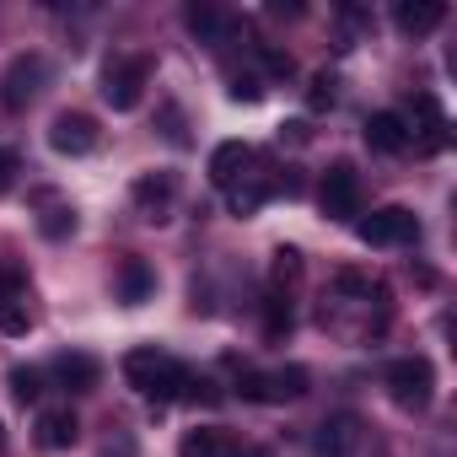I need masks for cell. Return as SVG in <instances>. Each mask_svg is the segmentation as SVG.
Segmentation results:
<instances>
[{"label": "cell", "mask_w": 457, "mask_h": 457, "mask_svg": "<svg viewBox=\"0 0 457 457\" xmlns=\"http://www.w3.org/2000/svg\"><path fill=\"white\" fill-rule=\"evenodd\" d=\"M183 28L199 38V44H220L226 33H232V22H226V12H215V6H204V0H194V6L183 12Z\"/></svg>", "instance_id": "obj_18"}, {"label": "cell", "mask_w": 457, "mask_h": 457, "mask_svg": "<svg viewBox=\"0 0 457 457\" xmlns=\"http://www.w3.org/2000/svg\"><path fill=\"white\" fill-rule=\"evenodd\" d=\"M44 76H49V65H44V54H17L12 60V71H6V108L17 113V108H28L38 92H44Z\"/></svg>", "instance_id": "obj_11"}, {"label": "cell", "mask_w": 457, "mask_h": 457, "mask_svg": "<svg viewBox=\"0 0 457 457\" xmlns=\"http://www.w3.org/2000/svg\"><path fill=\"white\" fill-rule=\"evenodd\" d=\"M33 328V307H28V296H0V334H28Z\"/></svg>", "instance_id": "obj_21"}, {"label": "cell", "mask_w": 457, "mask_h": 457, "mask_svg": "<svg viewBox=\"0 0 457 457\" xmlns=\"http://www.w3.org/2000/svg\"><path fill=\"white\" fill-rule=\"evenodd\" d=\"M226 81H232V87H226V92H232V103H259L264 97V76L259 71H232V76H226Z\"/></svg>", "instance_id": "obj_27"}, {"label": "cell", "mask_w": 457, "mask_h": 457, "mask_svg": "<svg viewBox=\"0 0 457 457\" xmlns=\"http://www.w3.org/2000/svg\"><path fill=\"white\" fill-rule=\"evenodd\" d=\"M393 22H398L409 38H425V33H436V28L446 22V6H441V0H403V6L393 12Z\"/></svg>", "instance_id": "obj_16"}, {"label": "cell", "mask_w": 457, "mask_h": 457, "mask_svg": "<svg viewBox=\"0 0 457 457\" xmlns=\"http://www.w3.org/2000/svg\"><path fill=\"white\" fill-rule=\"evenodd\" d=\"M12 172H17V151H0V194L12 188Z\"/></svg>", "instance_id": "obj_31"}, {"label": "cell", "mask_w": 457, "mask_h": 457, "mask_svg": "<svg viewBox=\"0 0 457 457\" xmlns=\"http://www.w3.org/2000/svg\"><path fill=\"white\" fill-rule=\"evenodd\" d=\"M355 232L366 248H409V243H420V215L409 204H387V210H371L366 220H355Z\"/></svg>", "instance_id": "obj_4"}, {"label": "cell", "mask_w": 457, "mask_h": 457, "mask_svg": "<svg viewBox=\"0 0 457 457\" xmlns=\"http://www.w3.org/2000/svg\"><path fill=\"white\" fill-rule=\"evenodd\" d=\"M264 334H270V339L291 334V296H286V291H270V296H264Z\"/></svg>", "instance_id": "obj_24"}, {"label": "cell", "mask_w": 457, "mask_h": 457, "mask_svg": "<svg viewBox=\"0 0 457 457\" xmlns=\"http://www.w3.org/2000/svg\"><path fill=\"white\" fill-rule=\"evenodd\" d=\"M253 60H259V76L264 81H286L291 76V54L275 49V44H253Z\"/></svg>", "instance_id": "obj_25"}, {"label": "cell", "mask_w": 457, "mask_h": 457, "mask_svg": "<svg viewBox=\"0 0 457 457\" xmlns=\"http://www.w3.org/2000/svg\"><path fill=\"white\" fill-rule=\"evenodd\" d=\"M280 140H296V145H302V140H307V124H302V119H291V124H280Z\"/></svg>", "instance_id": "obj_33"}, {"label": "cell", "mask_w": 457, "mask_h": 457, "mask_svg": "<svg viewBox=\"0 0 457 457\" xmlns=\"http://www.w3.org/2000/svg\"><path fill=\"white\" fill-rule=\"evenodd\" d=\"M318 210L328 220H355L361 215V172L350 162H334L318 183Z\"/></svg>", "instance_id": "obj_5"}, {"label": "cell", "mask_w": 457, "mask_h": 457, "mask_svg": "<svg viewBox=\"0 0 457 457\" xmlns=\"http://www.w3.org/2000/svg\"><path fill=\"white\" fill-rule=\"evenodd\" d=\"M361 135H366V145H371L377 156H398V151H409V129H403V113H393V108L371 113Z\"/></svg>", "instance_id": "obj_14"}, {"label": "cell", "mask_w": 457, "mask_h": 457, "mask_svg": "<svg viewBox=\"0 0 457 457\" xmlns=\"http://www.w3.org/2000/svg\"><path fill=\"white\" fill-rule=\"evenodd\" d=\"M334 103H339V76H334V71H318V76L307 81V108H312V113H328Z\"/></svg>", "instance_id": "obj_23"}, {"label": "cell", "mask_w": 457, "mask_h": 457, "mask_svg": "<svg viewBox=\"0 0 457 457\" xmlns=\"http://www.w3.org/2000/svg\"><path fill=\"white\" fill-rule=\"evenodd\" d=\"M97 377H103V366H97V355H87V350H65V355L54 361V382L71 387V393H92Z\"/></svg>", "instance_id": "obj_15"}, {"label": "cell", "mask_w": 457, "mask_h": 457, "mask_svg": "<svg viewBox=\"0 0 457 457\" xmlns=\"http://www.w3.org/2000/svg\"><path fill=\"white\" fill-rule=\"evenodd\" d=\"M361 446H366V425L355 414H328L318 425V441H312L318 457H361Z\"/></svg>", "instance_id": "obj_10"}, {"label": "cell", "mask_w": 457, "mask_h": 457, "mask_svg": "<svg viewBox=\"0 0 457 457\" xmlns=\"http://www.w3.org/2000/svg\"><path fill=\"white\" fill-rule=\"evenodd\" d=\"M129 199H135V210H140V220H167L172 215V199H178V172H140L135 178V188H129Z\"/></svg>", "instance_id": "obj_9"}, {"label": "cell", "mask_w": 457, "mask_h": 457, "mask_svg": "<svg viewBox=\"0 0 457 457\" xmlns=\"http://www.w3.org/2000/svg\"><path fill=\"white\" fill-rule=\"evenodd\" d=\"M0 441H6V430H0Z\"/></svg>", "instance_id": "obj_35"}, {"label": "cell", "mask_w": 457, "mask_h": 457, "mask_svg": "<svg viewBox=\"0 0 457 457\" xmlns=\"http://www.w3.org/2000/svg\"><path fill=\"white\" fill-rule=\"evenodd\" d=\"M124 382H129L140 398H151V403H172V398H183V387H188V366L172 361V355L156 350V345H135V350L124 355Z\"/></svg>", "instance_id": "obj_1"}, {"label": "cell", "mask_w": 457, "mask_h": 457, "mask_svg": "<svg viewBox=\"0 0 457 457\" xmlns=\"http://www.w3.org/2000/svg\"><path fill=\"white\" fill-rule=\"evenodd\" d=\"M38 232H44L49 243L71 237V232H76V204H49V210L38 215Z\"/></svg>", "instance_id": "obj_22"}, {"label": "cell", "mask_w": 457, "mask_h": 457, "mask_svg": "<svg viewBox=\"0 0 457 457\" xmlns=\"http://www.w3.org/2000/svg\"><path fill=\"white\" fill-rule=\"evenodd\" d=\"M0 296H28V275H22L17 264L0 270Z\"/></svg>", "instance_id": "obj_30"}, {"label": "cell", "mask_w": 457, "mask_h": 457, "mask_svg": "<svg viewBox=\"0 0 457 457\" xmlns=\"http://www.w3.org/2000/svg\"><path fill=\"white\" fill-rule=\"evenodd\" d=\"M76 436H81V420L71 409H44L38 414V446L44 452H65V446H76Z\"/></svg>", "instance_id": "obj_17"}, {"label": "cell", "mask_w": 457, "mask_h": 457, "mask_svg": "<svg viewBox=\"0 0 457 457\" xmlns=\"http://www.w3.org/2000/svg\"><path fill=\"white\" fill-rule=\"evenodd\" d=\"M248 167H253V145H243V140H220L210 151V183L215 188H237L248 178Z\"/></svg>", "instance_id": "obj_12"}, {"label": "cell", "mask_w": 457, "mask_h": 457, "mask_svg": "<svg viewBox=\"0 0 457 457\" xmlns=\"http://www.w3.org/2000/svg\"><path fill=\"white\" fill-rule=\"evenodd\" d=\"M275 194V183H270V172H248L237 188H226V204H232V215H253L264 199Z\"/></svg>", "instance_id": "obj_19"}, {"label": "cell", "mask_w": 457, "mask_h": 457, "mask_svg": "<svg viewBox=\"0 0 457 457\" xmlns=\"http://www.w3.org/2000/svg\"><path fill=\"white\" fill-rule=\"evenodd\" d=\"M226 452H232V436L215 430V425L183 430V441H178V457H226Z\"/></svg>", "instance_id": "obj_20"}, {"label": "cell", "mask_w": 457, "mask_h": 457, "mask_svg": "<svg viewBox=\"0 0 457 457\" xmlns=\"http://www.w3.org/2000/svg\"><path fill=\"white\" fill-rule=\"evenodd\" d=\"M145 81H151V60L145 54H113L103 65V103L119 108V113H129V108H140Z\"/></svg>", "instance_id": "obj_2"}, {"label": "cell", "mask_w": 457, "mask_h": 457, "mask_svg": "<svg viewBox=\"0 0 457 457\" xmlns=\"http://www.w3.org/2000/svg\"><path fill=\"white\" fill-rule=\"evenodd\" d=\"M237 393H243V398H253V403H291V398H302V393H307V366H280V371H243Z\"/></svg>", "instance_id": "obj_6"}, {"label": "cell", "mask_w": 457, "mask_h": 457, "mask_svg": "<svg viewBox=\"0 0 457 457\" xmlns=\"http://www.w3.org/2000/svg\"><path fill=\"white\" fill-rule=\"evenodd\" d=\"M403 129H409V140H414L425 156H436V151L446 145V113H441V103H436L430 92H414V97H409Z\"/></svg>", "instance_id": "obj_7"}, {"label": "cell", "mask_w": 457, "mask_h": 457, "mask_svg": "<svg viewBox=\"0 0 457 457\" xmlns=\"http://www.w3.org/2000/svg\"><path fill=\"white\" fill-rule=\"evenodd\" d=\"M6 382H12V398L17 403H38L44 398V371H33V366H17Z\"/></svg>", "instance_id": "obj_26"}, {"label": "cell", "mask_w": 457, "mask_h": 457, "mask_svg": "<svg viewBox=\"0 0 457 457\" xmlns=\"http://www.w3.org/2000/svg\"><path fill=\"white\" fill-rule=\"evenodd\" d=\"M162 135H167L172 145H188V129H183V113H178L172 103H162Z\"/></svg>", "instance_id": "obj_29"}, {"label": "cell", "mask_w": 457, "mask_h": 457, "mask_svg": "<svg viewBox=\"0 0 457 457\" xmlns=\"http://www.w3.org/2000/svg\"><path fill=\"white\" fill-rule=\"evenodd\" d=\"M296 275H302V253H296V248H275V264H270V280H275V291H286Z\"/></svg>", "instance_id": "obj_28"}, {"label": "cell", "mask_w": 457, "mask_h": 457, "mask_svg": "<svg viewBox=\"0 0 457 457\" xmlns=\"http://www.w3.org/2000/svg\"><path fill=\"white\" fill-rule=\"evenodd\" d=\"M382 382H387V398H393L398 409H409V414H420V409L436 398V366H430L425 355H403V361H393Z\"/></svg>", "instance_id": "obj_3"}, {"label": "cell", "mask_w": 457, "mask_h": 457, "mask_svg": "<svg viewBox=\"0 0 457 457\" xmlns=\"http://www.w3.org/2000/svg\"><path fill=\"white\" fill-rule=\"evenodd\" d=\"M113 286H119V302H124V307H145V302L156 296V270H151L145 259L124 253V259H119V275H113Z\"/></svg>", "instance_id": "obj_13"}, {"label": "cell", "mask_w": 457, "mask_h": 457, "mask_svg": "<svg viewBox=\"0 0 457 457\" xmlns=\"http://www.w3.org/2000/svg\"><path fill=\"white\" fill-rule=\"evenodd\" d=\"M226 457H270V452H264V446H237V441H232V452H226Z\"/></svg>", "instance_id": "obj_34"}, {"label": "cell", "mask_w": 457, "mask_h": 457, "mask_svg": "<svg viewBox=\"0 0 457 457\" xmlns=\"http://www.w3.org/2000/svg\"><path fill=\"white\" fill-rule=\"evenodd\" d=\"M97 140H103V129L92 113H54V124H49V145L60 156H92Z\"/></svg>", "instance_id": "obj_8"}, {"label": "cell", "mask_w": 457, "mask_h": 457, "mask_svg": "<svg viewBox=\"0 0 457 457\" xmlns=\"http://www.w3.org/2000/svg\"><path fill=\"white\" fill-rule=\"evenodd\" d=\"M103 457H135V441H129V436H113V441L103 446Z\"/></svg>", "instance_id": "obj_32"}]
</instances>
